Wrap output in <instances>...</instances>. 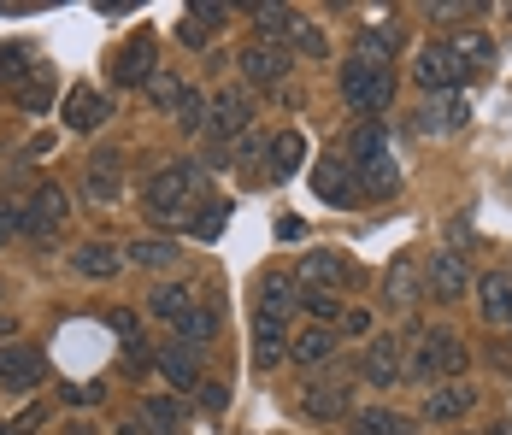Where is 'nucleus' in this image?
Masks as SVG:
<instances>
[{
  "label": "nucleus",
  "mask_w": 512,
  "mask_h": 435,
  "mask_svg": "<svg viewBox=\"0 0 512 435\" xmlns=\"http://www.w3.org/2000/svg\"><path fill=\"white\" fill-rule=\"evenodd\" d=\"M195 189H201V165L177 159V165H165L142 183V206H148V218L159 230H171V224H189V194Z\"/></svg>",
  "instance_id": "obj_1"
},
{
  "label": "nucleus",
  "mask_w": 512,
  "mask_h": 435,
  "mask_svg": "<svg viewBox=\"0 0 512 435\" xmlns=\"http://www.w3.org/2000/svg\"><path fill=\"white\" fill-rule=\"evenodd\" d=\"M348 171H354V183L365 194H389L401 189V171H395V153H389V136H383V124H359L354 136H348Z\"/></svg>",
  "instance_id": "obj_2"
},
{
  "label": "nucleus",
  "mask_w": 512,
  "mask_h": 435,
  "mask_svg": "<svg viewBox=\"0 0 512 435\" xmlns=\"http://www.w3.org/2000/svg\"><path fill=\"white\" fill-rule=\"evenodd\" d=\"M465 341L454 330H412V359H407V377L418 383H460L465 371Z\"/></svg>",
  "instance_id": "obj_3"
},
{
  "label": "nucleus",
  "mask_w": 512,
  "mask_h": 435,
  "mask_svg": "<svg viewBox=\"0 0 512 435\" xmlns=\"http://www.w3.org/2000/svg\"><path fill=\"white\" fill-rule=\"evenodd\" d=\"M336 83H342V100L354 106L359 118H377V112H389V100H395V71H389V65H359V59H348Z\"/></svg>",
  "instance_id": "obj_4"
},
{
  "label": "nucleus",
  "mask_w": 512,
  "mask_h": 435,
  "mask_svg": "<svg viewBox=\"0 0 512 435\" xmlns=\"http://www.w3.org/2000/svg\"><path fill=\"white\" fill-rule=\"evenodd\" d=\"M65 218H71V200H65V189H59V183H42V189L24 200V212H18V230H24L36 247H48L53 236L65 230Z\"/></svg>",
  "instance_id": "obj_5"
},
{
  "label": "nucleus",
  "mask_w": 512,
  "mask_h": 435,
  "mask_svg": "<svg viewBox=\"0 0 512 435\" xmlns=\"http://www.w3.org/2000/svg\"><path fill=\"white\" fill-rule=\"evenodd\" d=\"M412 83H418L424 95H460L465 65L454 59L448 42H424V48L412 53Z\"/></svg>",
  "instance_id": "obj_6"
},
{
  "label": "nucleus",
  "mask_w": 512,
  "mask_h": 435,
  "mask_svg": "<svg viewBox=\"0 0 512 435\" xmlns=\"http://www.w3.org/2000/svg\"><path fill=\"white\" fill-rule=\"evenodd\" d=\"M206 130H212L218 142L248 136V130H254V95H248V89H218V95L206 100Z\"/></svg>",
  "instance_id": "obj_7"
},
{
  "label": "nucleus",
  "mask_w": 512,
  "mask_h": 435,
  "mask_svg": "<svg viewBox=\"0 0 512 435\" xmlns=\"http://www.w3.org/2000/svg\"><path fill=\"white\" fill-rule=\"evenodd\" d=\"M236 65H242V77H248L254 89H277V83L289 77V65H295V59H289L283 42H259V36H254V42H242Z\"/></svg>",
  "instance_id": "obj_8"
},
{
  "label": "nucleus",
  "mask_w": 512,
  "mask_h": 435,
  "mask_svg": "<svg viewBox=\"0 0 512 435\" xmlns=\"http://www.w3.org/2000/svg\"><path fill=\"white\" fill-rule=\"evenodd\" d=\"M424 289L436 294L442 306H460L465 294H471V271H465V259L454 247H442V253L424 259Z\"/></svg>",
  "instance_id": "obj_9"
},
{
  "label": "nucleus",
  "mask_w": 512,
  "mask_h": 435,
  "mask_svg": "<svg viewBox=\"0 0 512 435\" xmlns=\"http://www.w3.org/2000/svg\"><path fill=\"white\" fill-rule=\"evenodd\" d=\"M383 306H389V312L424 306V259H418V253H401V259L383 271Z\"/></svg>",
  "instance_id": "obj_10"
},
{
  "label": "nucleus",
  "mask_w": 512,
  "mask_h": 435,
  "mask_svg": "<svg viewBox=\"0 0 512 435\" xmlns=\"http://www.w3.org/2000/svg\"><path fill=\"white\" fill-rule=\"evenodd\" d=\"M283 347H289V312L283 306H254V365L259 371H271L277 359H283Z\"/></svg>",
  "instance_id": "obj_11"
},
{
  "label": "nucleus",
  "mask_w": 512,
  "mask_h": 435,
  "mask_svg": "<svg viewBox=\"0 0 512 435\" xmlns=\"http://www.w3.org/2000/svg\"><path fill=\"white\" fill-rule=\"evenodd\" d=\"M312 194H318L324 206H336V212H348V206L359 200V183H354V171H348L342 153H324V159H318V171H312Z\"/></svg>",
  "instance_id": "obj_12"
},
{
  "label": "nucleus",
  "mask_w": 512,
  "mask_h": 435,
  "mask_svg": "<svg viewBox=\"0 0 512 435\" xmlns=\"http://www.w3.org/2000/svg\"><path fill=\"white\" fill-rule=\"evenodd\" d=\"M48 377V353L30 341H6L0 347V388H36Z\"/></svg>",
  "instance_id": "obj_13"
},
{
  "label": "nucleus",
  "mask_w": 512,
  "mask_h": 435,
  "mask_svg": "<svg viewBox=\"0 0 512 435\" xmlns=\"http://www.w3.org/2000/svg\"><path fill=\"white\" fill-rule=\"evenodd\" d=\"M159 65H154V30H136L124 48L112 53V83L118 89H136V83H148Z\"/></svg>",
  "instance_id": "obj_14"
},
{
  "label": "nucleus",
  "mask_w": 512,
  "mask_h": 435,
  "mask_svg": "<svg viewBox=\"0 0 512 435\" xmlns=\"http://www.w3.org/2000/svg\"><path fill=\"white\" fill-rule=\"evenodd\" d=\"M407 42V30L395 24V18H377V24H359L354 30V59L359 65H389L395 53Z\"/></svg>",
  "instance_id": "obj_15"
},
{
  "label": "nucleus",
  "mask_w": 512,
  "mask_h": 435,
  "mask_svg": "<svg viewBox=\"0 0 512 435\" xmlns=\"http://www.w3.org/2000/svg\"><path fill=\"white\" fill-rule=\"evenodd\" d=\"M465 118H471V100L465 95H424V106H418V136H454Z\"/></svg>",
  "instance_id": "obj_16"
},
{
  "label": "nucleus",
  "mask_w": 512,
  "mask_h": 435,
  "mask_svg": "<svg viewBox=\"0 0 512 435\" xmlns=\"http://www.w3.org/2000/svg\"><path fill=\"white\" fill-rule=\"evenodd\" d=\"M342 283H354V265H348V253H336V247H312L307 259H301V289H342Z\"/></svg>",
  "instance_id": "obj_17"
},
{
  "label": "nucleus",
  "mask_w": 512,
  "mask_h": 435,
  "mask_svg": "<svg viewBox=\"0 0 512 435\" xmlns=\"http://www.w3.org/2000/svg\"><path fill=\"white\" fill-rule=\"evenodd\" d=\"M359 377L377 388H395L401 377H407V365H401V341L395 336H377L365 353H359Z\"/></svg>",
  "instance_id": "obj_18"
},
{
  "label": "nucleus",
  "mask_w": 512,
  "mask_h": 435,
  "mask_svg": "<svg viewBox=\"0 0 512 435\" xmlns=\"http://www.w3.org/2000/svg\"><path fill=\"white\" fill-rule=\"evenodd\" d=\"M154 365L165 371V383H171V388H201V347H189V341L159 347Z\"/></svg>",
  "instance_id": "obj_19"
},
{
  "label": "nucleus",
  "mask_w": 512,
  "mask_h": 435,
  "mask_svg": "<svg viewBox=\"0 0 512 435\" xmlns=\"http://www.w3.org/2000/svg\"><path fill=\"white\" fill-rule=\"evenodd\" d=\"M477 406V394L465 383H436L430 394H424V424H454V418H465Z\"/></svg>",
  "instance_id": "obj_20"
},
{
  "label": "nucleus",
  "mask_w": 512,
  "mask_h": 435,
  "mask_svg": "<svg viewBox=\"0 0 512 435\" xmlns=\"http://www.w3.org/2000/svg\"><path fill=\"white\" fill-rule=\"evenodd\" d=\"M106 118H112V100H106L101 89L77 83V89L65 95V124H71V130H101Z\"/></svg>",
  "instance_id": "obj_21"
},
{
  "label": "nucleus",
  "mask_w": 512,
  "mask_h": 435,
  "mask_svg": "<svg viewBox=\"0 0 512 435\" xmlns=\"http://www.w3.org/2000/svg\"><path fill=\"white\" fill-rule=\"evenodd\" d=\"M71 265H77V277L112 283V277L124 271V247H112V242H83L77 253H71Z\"/></svg>",
  "instance_id": "obj_22"
},
{
  "label": "nucleus",
  "mask_w": 512,
  "mask_h": 435,
  "mask_svg": "<svg viewBox=\"0 0 512 435\" xmlns=\"http://www.w3.org/2000/svg\"><path fill=\"white\" fill-rule=\"evenodd\" d=\"M307 418L312 424H336V418H348V383L342 377H330V383H307Z\"/></svg>",
  "instance_id": "obj_23"
},
{
  "label": "nucleus",
  "mask_w": 512,
  "mask_h": 435,
  "mask_svg": "<svg viewBox=\"0 0 512 435\" xmlns=\"http://www.w3.org/2000/svg\"><path fill=\"white\" fill-rule=\"evenodd\" d=\"M477 306L489 324H512V271H483L477 277Z\"/></svg>",
  "instance_id": "obj_24"
},
{
  "label": "nucleus",
  "mask_w": 512,
  "mask_h": 435,
  "mask_svg": "<svg viewBox=\"0 0 512 435\" xmlns=\"http://www.w3.org/2000/svg\"><path fill=\"white\" fill-rule=\"evenodd\" d=\"M330 353H336V330H330V324H307L301 336H289V359H295L301 371H318Z\"/></svg>",
  "instance_id": "obj_25"
},
{
  "label": "nucleus",
  "mask_w": 512,
  "mask_h": 435,
  "mask_svg": "<svg viewBox=\"0 0 512 435\" xmlns=\"http://www.w3.org/2000/svg\"><path fill=\"white\" fill-rule=\"evenodd\" d=\"M118 153H101V159H89V171H83V194L95 200V206H112L118 200V189H124V177H118Z\"/></svg>",
  "instance_id": "obj_26"
},
{
  "label": "nucleus",
  "mask_w": 512,
  "mask_h": 435,
  "mask_svg": "<svg viewBox=\"0 0 512 435\" xmlns=\"http://www.w3.org/2000/svg\"><path fill=\"white\" fill-rule=\"evenodd\" d=\"M183 253L177 242H165V236H136V242L124 247V265H142V271H171Z\"/></svg>",
  "instance_id": "obj_27"
},
{
  "label": "nucleus",
  "mask_w": 512,
  "mask_h": 435,
  "mask_svg": "<svg viewBox=\"0 0 512 435\" xmlns=\"http://www.w3.org/2000/svg\"><path fill=\"white\" fill-rule=\"evenodd\" d=\"M301 153H307L301 130H283V136H271V147H265V159H271V177H277V183H289V177L301 171Z\"/></svg>",
  "instance_id": "obj_28"
},
{
  "label": "nucleus",
  "mask_w": 512,
  "mask_h": 435,
  "mask_svg": "<svg viewBox=\"0 0 512 435\" xmlns=\"http://www.w3.org/2000/svg\"><path fill=\"white\" fill-rule=\"evenodd\" d=\"M354 435H418V424L389 406H365V412H354Z\"/></svg>",
  "instance_id": "obj_29"
},
{
  "label": "nucleus",
  "mask_w": 512,
  "mask_h": 435,
  "mask_svg": "<svg viewBox=\"0 0 512 435\" xmlns=\"http://www.w3.org/2000/svg\"><path fill=\"white\" fill-rule=\"evenodd\" d=\"M177 418H183V406L171 400V394H154V400H142V412H136V424L148 435H177Z\"/></svg>",
  "instance_id": "obj_30"
},
{
  "label": "nucleus",
  "mask_w": 512,
  "mask_h": 435,
  "mask_svg": "<svg viewBox=\"0 0 512 435\" xmlns=\"http://www.w3.org/2000/svg\"><path fill=\"white\" fill-rule=\"evenodd\" d=\"M30 59H36V48H30V42H12V48H0V83H6L12 95H18V89L36 77V71H24Z\"/></svg>",
  "instance_id": "obj_31"
},
{
  "label": "nucleus",
  "mask_w": 512,
  "mask_h": 435,
  "mask_svg": "<svg viewBox=\"0 0 512 435\" xmlns=\"http://www.w3.org/2000/svg\"><path fill=\"white\" fill-rule=\"evenodd\" d=\"M448 48H454V59H460L465 71H471V65H495V42H489L483 30H460Z\"/></svg>",
  "instance_id": "obj_32"
},
{
  "label": "nucleus",
  "mask_w": 512,
  "mask_h": 435,
  "mask_svg": "<svg viewBox=\"0 0 512 435\" xmlns=\"http://www.w3.org/2000/svg\"><path fill=\"white\" fill-rule=\"evenodd\" d=\"M295 18H301V12H289V6H254L259 42H283V36L295 30Z\"/></svg>",
  "instance_id": "obj_33"
},
{
  "label": "nucleus",
  "mask_w": 512,
  "mask_h": 435,
  "mask_svg": "<svg viewBox=\"0 0 512 435\" xmlns=\"http://www.w3.org/2000/svg\"><path fill=\"white\" fill-rule=\"evenodd\" d=\"M18 106H24V112H48V106H53V71H48V65L18 89Z\"/></svg>",
  "instance_id": "obj_34"
},
{
  "label": "nucleus",
  "mask_w": 512,
  "mask_h": 435,
  "mask_svg": "<svg viewBox=\"0 0 512 435\" xmlns=\"http://www.w3.org/2000/svg\"><path fill=\"white\" fill-rule=\"evenodd\" d=\"M301 312H312V324H330L336 330V318H342V300L324 289H301Z\"/></svg>",
  "instance_id": "obj_35"
},
{
  "label": "nucleus",
  "mask_w": 512,
  "mask_h": 435,
  "mask_svg": "<svg viewBox=\"0 0 512 435\" xmlns=\"http://www.w3.org/2000/svg\"><path fill=\"white\" fill-rule=\"evenodd\" d=\"M183 89H189V83H183V77H171V71H154V77H148V100H154V106H165V112H177Z\"/></svg>",
  "instance_id": "obj_36"
},
{
  "label": "nucleus",
  "mask_w": 512,
  "mask_h": 435,
  "mask_svg": "<svg viewBox=\"0 0 512 435\" xmlns=\"http://www.w3.org/2000/svg\"><path fill=\"white\" fill-rule=\"evenodd\" d=\"M171 124H183V130H206V95L201 89H183L177 112H171Z\"/></svg>",
  "instance_id": "obj_37"
},
{
  "label": "nucleus",
  "mask_w": 512,
  "mask_h": 435,
  "mask_svg": "<svg viewBox=\"0 0 512 435\" xmlns=\"http://www.w3.org/2000/svg\"><path fill=\"white\" fill-rule=\"evenodd\" d=\"M289 36H295V48L307 53V59H324V53H330L324 30H318V24H307V18H295V30H289Z\"/></svg>",
  "instance_id": "obj_38"
},
{
  "label": "nucleus",
  "mask_w": 512,
  "mask_h": 435,
  "mask_svg": "<svg viewBox=\"0 0 512 435\" xmlns=\"http://www.w3.org/2000/svg\"><path fill=\"white\" fill-rule=\"evenodd\" d=\"M224 212H230V206H224V200H206V206H201V218H195V224H189V230H195V236H201V242H212V236H218V230H224Z\"/></svg>",
  "instance_id": "obj_39"
},
{
  "label": "nucleus",
  "mask_w": 512,
  "mask_h": 435,
  "mask_svg": "<svg viewBox=\"0 0 512 435\" xmlns=\"http://www.w3.org/2000/svg\"><path fill=\"white\" fill-rule=\"evenodd\" d=\"M124 371L130 377H142V371H154V347L136 336V341H124Z\"/></svg>",
  "instance_id": "obj_40"
},
{
  "label": "nucleus",
  "mask_w": 512,
  "mask_h": 435,
  "mask_svg": "<svg viewBox=\"0 0 512 435\" xmlns=\"http://www.w3.org/2000/svg\"><path fill=\"white\" fill-rule=\"evenodd\" d=\"M65 406H101V383H65Z\"/></svg>",
  "instance_id": "obj_41"
},
{
  "label": "nucleus",
  "mask_w": 512,
  "mask_h": 435,
  "mask_svg": "<svg viewBox=\"0 0 512 435\" xmlns=\"http://www.w3.org/2000/svg\"><path fill=\"white\" fill-rule=\"evenodd\" d=\"M48 418V406H30V412H18L12 424H0V435H36V424Z\"/></svg>",
  "instance_id": "obj_42"
},
{
  "label": "nucleus",
  "mask_w": 512,
  "mask_h": 435,
  "mask_svg": "<svg viewBox=\"0 0 512 435\" xmlns=\"http://www.w3.org/2000/svg\"><path fill=\"white\" fill-rule=\"evenodd\" d=\"M177 42H183V48H206V24L195 18V12H183V24H177Z\"/></svg>",
  "instance_id": "obj_43"
},
{
  "label": "nucleus",
  "mask_w": 512,
  "mask_h": 435,
  "mask_svg": "<svg viewBox=\"0 0 512 435\" xmlns=\"http://www.w3.org/2000/svg\"><path fill=\"white\" fill-rule=\"evenodd\" d=\"M265 136H259V130H248V136H236V159H242V165H254V159H265Z\"/></svg>",
  "instance_id": "obj_44"
},
{
  "label": "nucleus",
  "mask_w": 512,
  "mask_h": 435,
  "mask_svg": "<svg viewBox=\"0 0 512 435\" xmlns=\"http://www.w3.org/2000/svg\"><path fill=\"white\" fill-rule=\"evenodd\" d=\"M336 330H348V336H365V330H371V312H365V306H342Z\"/></svg>",
  "instance_id": "obj_45"
},
{
  "label": "nucleus",
  "mask_w": 512,
  "mask_h": 435,
  "mask_svg": "<svg viewBox=\"0 0 512 435\" xmlns=\"http://www.w3.org/2000/svg\"><path fill=\"white\" fill-rule=\"evenodd\" d=\"M106 324H112L124 341H136V312H130V306H112V312H106Z\"/></svg>",
  "instance_id": "obj_46"
},
{
  "label": "nucleus",
  "mask_w": 512,
  "mask_h": 435,
  "mask_svg": "<svg viewBox=\"0 0 512 435\" xmlns=\"http://www.w3.org/2000/svg\"><path fill=\"white\" fill-rule=\"evenodd\" d=\"M189 12H195V18H201L206 30H212V24H224V18H230V6H218V0H195V6H189Z\"/></svg>",
  "instance_id": "obj_47"
},
{
  "label": "nucleus",
  "mask_w": 512,
  "mask_h": 435,
  "mask_svg": "<svg viewBox=\"0 0 512 435\" xmlns=\"http://www.w3.org/2000/svg\"><path fill=\"white\" fill-rule=\"evenodd\" d=\"M201 406L212 412V418H218V412L230 406V394H224V383H201Z\"/></svg>",
  "instance_id": "obj_48"
},
{
  "label": "nucleus",
  "mask_w": 512,
  "mask_h": 435,
  "mask_svg": "<svg viewBox=\"0 0 512 435\" xmlns=\"http://www.w3.org/2000/svg\"><path fill=\"white\" fill-rule=\"evenodd\" d=\"M424 18L448 24V18H471V6H454V0H436V6H424Z\"/></svg>",
  "instance_id": "obj_49"
},
{
  "label": "nucleus",
  "mask_w": 512,
  "mask_h": 435,
  "mask_svg": "<svg viewBox=\"0 0 512 435\" xmlns=\"http://www.w3.org/2000/svg\"><path fill=\"white\" fill-rule=\"evenodd\" d=\"M6 236H18V212H12V206H0V242H6Z\"/></svg>",
  "instance_id": "obj_50"
},
{
  "label": "nucleus",
  "mask_w": 512,
  "mask_h": 435,
  "mask_svg": "<svg viewBox=\"0 0 512 435\" xmlns=\"http://www.w3.org/2000/svg\"><path fill=\"white\" fill-rule=\"evenodd\" d=\"M18 336V324H12V318H6V312H0V347H6V341Z\"/></svg>",
  "instance_id": "obj_51"
},
{
  "label": "nucleus",
  "mask_w": 512,
  "mask_h": 435,
  "mask_svg": "<svg viewBox=\"0 0 512 435\" xmlns=\"http://www.w3.org/2000/svg\"><path fill=\"white\" fill-rule=\"evenodd\" d=\"M489 435H512V424H495V430H489Z\"/></svg>",
  "instance_id": "obj_52"
}]
</instances>
